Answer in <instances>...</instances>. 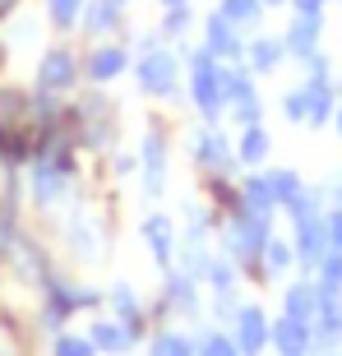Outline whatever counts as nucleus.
Segmentation results:
<instances>
[{
	"mask_svg": "<svg viewBox=\"0 0 342 356\" xmlns=\"http://www.w3.org/2000/svg\"><path fill=\"white\" fill-rule=\"evenodd\" d=\"M185 74H190V102H195V111L213 125V120L227 111V97H222V60H218V56H209L204 47H195V51L185 56Z\"/></svg>",
	"mask_w": 342,
	"mask_h": 356,
	"instance_id": "nucleus-1",
	"label": "nucleus"
},
{
	"mask_svg": "<svg viewBox=\"0 0 342 356\" xmlns=\"http://www.w3.org/2000/svg\"><path fill=\"white\" fill-rule=\"evenodd\" d=\"M134 79H139V92H148V97H176V88H181V56L171 51L167 42L148 47L134 60Z\"/></svg>",
	"mask_w": 342,
	"mask_h": 356,
	"instance_id": "nucleus-2",
	"label": "nucleus"
},
{
	"mask_svg": "<svg viewBox=\"0 0 342 356\" xmlns=\"http://www.w3.org/2000/svg\"><path fill=\"white\" fill-rule=\"evenodd\" d=\"M79 116V130H83V148H111L116 144V130H120V106L106 97L102 88H92L79 97L74 106Z\"/></svg>",
	"mask_w": 342,
	"mask_h": 356,
	"instance_id": "nucleus-3",
	"label": "nucleus"
},
{
	"mask_svg": "<svg viewBox=\"0 0 342 356\" xmlns=\"http://www.w3.org/2000/svg\"><path fill=\"white\" fill-rule=\"evenodd\" d=\"M79 79H83V56L74 51V47L56 42V47H47V51L38 56V79H33V88H38V92H56V97H65L70 88H79Z\"/></svg>",
	"mask_w": 342,
	"mask_h": 356,
	"instance_id": "nucleus-4",
	"label": "nucleus"
},
{
	"mask_svg": "<svg viewBox=\"0 0 342 356\" xmlns=\"http://www.w3.org/2000/svg\"><path fill=\"white\" fill-rule=\"evenodd\" d=\"M190 158H195V167L204 176H227L236 167V144L218 125H204V130L190 134Z\"/></svg>",
	"mask_w": 342,
	"mask_h": 356,
	"instance_id": "nucleus-5",
	"label": "nucleus"
},
{
	"mask_svg": "<svg viewBox=\"0 0 342 356\" xmlns=\"http://www.w3.org/2000/svg\"><path fill=\"white\" fill-rule=\"evenodd\" d=\"M222 97L231 106V120H236L241 130L245 125H263V102H259V88H254V74L250 70H227L222 65Z\"/></svg>",
	"mask_w": 342,
	"mask_h": 356,
	"instance_id": "nucleus-6",
	"label": "nucleus"
},
{
	"mask_svg": "<svg viewBox=\"0 0 342 356\" xmlns=\"http://www.w3.org/2000/svg\"><path fill=\"white\" fill-rule=\"evenodd\" d=\"M130 65H134V56H130V47H125V42H97V47H88V51H83V79H88L92 88L116 83Z\"/></svg>",
	"mask_w": 342,
	"mask_h": 356,
	"instance_id": "nucleus-7",
	"label": "nucleus"
},
{
	"mask_svg": "<svg viewBox=\"0 0 342 356\" xmlns=\"http://www.w3.org/2000/svg\"><path fill=\"white\" fill-rule=\"evenodd\" d=\"M70 185H74V167H56V162H42L33 167V181H28V195L38 209H56L60 199H70Z\"/></svg>",
	"mask_w": 342,
	"mask_h": 356,
	"instance_id": "nucleus-8",
	"label": "nucleus"
},
{
	"mask_svg": "<svg viewBox=\"0 0 342 356\" xmlns=\"http://www.w3.org/2000/svg\"><path fill=\"white\" fill-rule=\"evenodd\" d=\"M268 333H273V324H268V315L259 305H241L231 315V343L241 347V356H263L268 352Z\"/></svg>",
	"mask_w": 342,
	"mask_h": 356,
	"instance_id": "nucleus-9",
	"label": "nucleus"
},
{
	"mask_svg": "<svg viewBox=\"0 0 342 356\" xmlns=\"http://www.w3.org/2000/svg\"><path fill=\"white\" fill-rule=\"evenodd\" d=\"M199 47H204L209 56H218V60H245V38H241V28L227 24L218 10L204 19V42H199Z\"/></svg>",
	"mask_w": 342,
	"mask_h": 356,
	"instance_id": "nucleus-10",
	"label": "nucleus"
},
{
	"mask_svg": "<svg viewBox=\"0 0 342 356\" xmlns=\"http://www.w3.org/2000/svg\"><path fill=\"white\" fill-rule=\"evenodd\" d=\"M282 42H287V56H291V60L315 56L319 42H324V14H291V24H287V33H282Z\"/></svg>",
	"mask_w": 342,
	"mask_h": 356,
	"instance_id": "nucleus-11",
	"label": "nucleus"
},
{
	"mask_svg": "<svg viewBox=\"0 0 342 356\" xmlns=\"http://www.w3.org/2000/svg\"><path fill=\"white\" fill-rule=\"evenodd\" d=\"M287 60H291V56H287V42H282V33H277V38L259 33V38L245 42V70H250L254 79H259V74H277Z\"/></svg>",
	"mask_w": 342,
	"mask_h": 356,
	"instance_id": "nucleus-12",
	"label": "nucleus"
},
{
	"mask_svg": "<svg viewBox=\"0 0 342 356\" xmlns=\"http://www.w3.org/2000/svg\"><path fill=\"white\" fill-rule=\"evenodd\" d=\"M120 24H125V5H120V0H83L79 28L88 38L111 42V33H120Z\"/></svg>",
	"mask_w": 342,
	"mask_h": 356,
	"instance_id": "nucleus-13",
	"label": "nucleus"
},
{
	"mask_svg": "<svg viewBox=\"0 0 342 356\" xmlns=\"http://www.w3.org/2000/svg\"><path fill=\"white\" fill-rule=\"evenodd\" d=\"M139 167H144V185L148 195H162V176H167V130L153 125L144 134V148H139Z\"/></svg>",
	"mask_w": 342,
	"mask_h": 356,
	"instance_id": "nucleus-14",
	"label": "nucleus"
},
{
	"mask_svg": "<svg viewBox=\"0 0 342 356\" xmlns=\"http://www.w3.org/2000/svg\"><path fill=\"white\" fill-rule=\"evenodd\" d=\"M65 232H70V250L79 254L83 264H97V259L106 254V241H102V232H97V222H92V218H83L79 209L70 213Z\"/></svg>",
	"mask_w": 342,
	"mask_h": 356,
	"instance_id": "nucleus-15",
	"label": "nucleus"
},
{
	"mask_svg": "<svg viewBox=\"0 0 342 356\" xmlns=\"http://www.w3.org/2000/svg\"><path fill=\"white\" fill-rule=\"evenodd\" d=\"M305 125H329L338 111V83L333 79H305Z\"/></svg>",
	"mask_w": 342,
	"mask_h": 356,
	"instance_id": "nucleus-16",
	"label": "nucleus"
},
{
	"mask_svg": "<svg viewBox=\"0 0 342 356\" xmlns=\"http://www.w3.org/2000/svg\"><path fill=\"white\" fill-rule=\"evenodd\" d=\"M268 343H273L282 356H305L310 347H315V333H310V324H305V319L282 315V319H273V333H268Z\"/></svg>",
	"mask_w": 342,
	"mask_h": 356,
	"instance_id": "nucleus-17",
	"label": "nucleus"
},
{
	"mask_svg": "<svg viewBox=\"0 0 342 356\" xmlns=\"http://www.w3.org/2000/svg\"><path fill=\"white\" fill-rule=\"evenodd\" d=\"M291 250L305 264H319L329 254V218H305V222H296V245Z\"/></svg>",
	"mask_w": 342,
	"mask_h": 356,
	"instance_id": "nucleus-18",
	"label": "nucleus"
},
{
	"mask_svg": "<svg viewBox=\"0 0 342 356\" xmlns=\"http://www.w3.org/2000/svg\"><path fill=\"white\" fill-rule=\"evenodd\" d=\"M88 338H92V347L97 352H106V356H125L130 352V343H134V333L120 324V319H97L88 329Z\"/></svg>",
	"mask_w": 342,
	"mask_h": 356,
	"instance_id": "nucleus-19",
	"label": "nucleus"
},
{
	"mask_svg": "<svg viewBox=\"0 0 342 356\" xmlns=\"http://www.w3.org/2000/svg\"><path fill=\"white\" fill-rule=\"evenodd\" d=\"M268 153H273V134H268V125H245L241 139H236V162L259 167V162H268Z\"/></svg>",
	"mask_w": 342,
	"mask_h": 356,
	"instance_id": "nucleus-20",
	"label": "nucleus"
},
{
	"mask_svg": "<svg viewBox=\"0 0 342 356\" xmlns=\"http://www.w3.org/2000/svg\"><path fill=\"white\" fill-rule=\"evenodd\" d=\"M144 245L153 250V259H158V264H167V268H171V254H176V236H171V222L162 218V213L144 218Z\"/></svg>",
	"mask_w": 342,
	"mask_h": 356,
	"instance_id": "nucleus-21",
	"label": "nucleus"
},
{
	"mask_svg": "<svg viewBox=\"0 0 342 356\" xmlns=\"http://www.w3.org/2000/svg\"><path fill=\"white\" fill-rule=\"evenodd\" d=\"M282 305H287L291 319H305V324H310V319L319 315V282H291Z\"/></svg>",
	"mask_w": 342,
	"mask_h": 356,
	"instance_id": "nucleus-22",
	"label": "nucleus"
},
{
	"mask_svg": "<svg viewBox=\"0 0 342 356\" xmlns=\"http://www.w3.org/2000/svg\"><path fill=\"white\" fill-rule=\"evenodd\" d=\"M195 282L199 277H190V273H167V310H176V315H195L199 310Z\"/></svg>",
	"mask_w": 342,
	"mask_h": 356,
	"instance_id": "nucleus-23",
	"label": "nucleus"
},
{
	"mask_svg": "<svg viewBox=\"0 0 342 356\" xmlns=\"http://www.w3.org/2000/svg\"><path fill=\"white\" fill-rule=\"evenodd\" d=\"M263 0H218V14H222L227 24H236L241 33L245 28H259V19H263Z\"/></svg>",
	"mask_w": 342,
	"mask_h": 356,
	"instance_id": "nucleus-24",
	"label": "nucleus"
},
{
	"mask_svg": "<svg viewBox=\"0 0 342 356\" xmlns=\"http://www.w3.org/2000/svg\"><path fill=\"white\" fill-rule=\"evenodd\" d=\"M42 14L56 33H74L83 19V0H42Z\"/></svg>",
	"mask_w": 342,
	"mask_h": 356,
	"instance_id": "nucleus-25",
	"label": "nucleus"
},
{
	"mask_svg": "<svg viewBox=\"0 0 342 356\" xmlns=\"http://www.w3.org/2000/svg\"><path fill=\"white\" fill-rule=\"evenodd\" d=\"M28 106H33V92L0 83V125H28Z\"/></svg>",
	"mask_w": 342,
	"mask_h": 356,
	"instance_id": "nucleus-26",
	"label": "nucleus"
},
{
	"mask_svg": "<svg viewBox=\"0 0 342 356\" xmlns=\"http://www.w3.org/2000/svg\"><path fill=\"white\" fill-rule=\"evenodd\" d=\"M111 305H116V319L125 324V329L139 338V324H144V305H139V296H134V287H111Z\"/></svg>",
	"mask_w": 342,
	"mask_h": 356,
	"instance_id": "nucleus-27",
	"label": "nucleus"
},
{
	"mask_svg": "<svg viewBox=\"0 0 342 356\" xmlns=\"http://www.w3.org/2000/svg\"><path fill=\"white\" fill-rule=\"evenodd\" d=\"M259 264H263V277L291 273V264H296V250H291L287 241H277V236H268V245H263V254H259Z\"/></svg>",
	"mask_w": 342,
	"mask_h": 356,
	"instance_id": "nucleus-28",
	"label": "nucleus"
},
{
	"mask_svg": "<svg viewBox=\"0 0 342 356\" xmlns=\"http://www.w3.org/2000/svg\"><path fill=\"white\" fill-rule=\"evenodd\" d=\"M190 28H195V10H190V5H181V10H162L158 38H162V42H181Z\"/></svg>",
	"mask_w": 342,
	"mask_h": 356,
	"instance_id": "nucleus-29",
	"label": "nucleus"
},
{
	"mask_svg": "<svg viewBox=\"0 0 342 356\" xmlns=\"http://www.w3.org/2000/svg\"><path fill=\"white\" fill-rule=\"evenodd\" d=\"M268 190H273V204H291V199L301 195L305 185H301V176L296 172H287V167H268Z\"/></svg>",
	"mask_w": 342,
	"mask_h": 356,
	"instance_id": "nucleus-30",
	"label": "nucleus"
},
{
	"mask_svg": "<svg viewBox=\"0 0 342 356\" xmlns=\"http://www.w3.org/2000/svg\"><path fill=\"white\" fill-rule=\"evenodd\" d=\"M319 291H342V250H329L319 259Z\"/></svg>",
	"mask_w": 342,
	"mask_h": 356,
	"instance_id": "nucleus-31",
	"label": "nucleus"
},
{
	"mask_svg": "<svg viewBox=\"0 0 342 356\" xmlns=\"http://www.w3.org/2000/svg\"><path fill=\"white\" fill-rule=\"evenodd\" d=\"M148 356H195V347L185 343L181 333H158V338L148 343Z\"/></svg>",
	"mask_w": 342,
	"mask_h": 356,
	"instance_id": "nucleus-32",
	"label": "nucleus"
},
{
	"mask_svg": "<svg viewBox=\"0 0 342 356\" xmlns=\"http://www.w3.org/2000/svg\"><path fill=\"white\" fill-rule=\"evenodd\" d=\"M195 356H241V347L227 338V333H209V338H199Z\"/></svg>",
	"mask_w": 342,
	"mask_h": 356,
	"instance_id": "nucleus-33",
	"label": "nucleus"
},
{
	"mask_svg": "<svg viewBox=\"0 0 342 356\" xmlns=\"http://www.w3.org/2000/svg\"><path fill=\"white\" fill-rule=\"evenodd\" d=\"M51 356H97V347H92V338H74V333H60L51 347Z\"/></svg>",
	"mask_w": 342,
	"mask_h": 356,
	"instance_id": "nucleus-34",
	"label": "nucleus"
},
{
	"mask_svg": "<svg viewBox=\"0 0 342 356\" xmlns=\"http://www.w3.org/2000/svg\"><path fill=\"white\" fill-rule=\"evenodd\" d=\"M282 116H287L291 125H305V88H301V83L282 97Z\"/></svg>",
	"mask_w": 342,
	"mask_h": 356,
	"instance_id": "nucleus-35",
	"label": "nucleus"
},
{
	"mask_svg": "<svg viewBox=\"0 0 342 356\" xmlns=\"http://www.w3.org/2000/svg\"><path fill=\"white\" fill-rule=\"evenodd\" d=\"M134 167H139V158H130V153H111V176H134Z\"/></svg>",
	"mask_w": 342,
	"mask_h": 356,
	"instance_id": "nucleus-36",
	"label": "nucleus"
},
{
	"mask_svg": "<svg viewBox=\"0 0 342 356\" xmlns=\"http://www.w3.org/2000/svg\"><path fill=\"white\" fill-rule=\"evenodd\" d=\"M329 250H342V209L329 213Z\"/></svg>",
	"mask_w": 342,
	"mask_h": 356,
	"instance_id": "nucleus-37",
	"label": "nucleus"
},
{
	"mask_svg": "<svg viewBox=\"0 0 342 356\" xmlns=\"http://www.w3.org/2000/svg\"><path fill=\"white\" fill-rule=\"evenodd\" d=\"M287 5L296 14H324V5H329V0H287Z\"/></svg>",
	"mask_w": 342,
	"mask_h": 356,
	"instance_id": "nucleus-38",
	"label": "nucleus"
},
{
	"mask_svg": "<svg viewBox=\"0 0 342 356\" xmlns=\"http://www.w3.org/2000/svg\"><path fill=\"white\" fill-rule=\"evenodd\" d=\"M19 5H24V0H0V24H5V19H10V14L19 10Z\"/></svg>",
	"mask_w": 342,
	"mask_h": 356,
	"instance_id": "nucleus-39",
	"label": "nucleus"
},
{
	"mask_svg": "<svg viewBox=\"0 0 342 356\" xmlns=\"http://www.w3.org/2000/svg\"><path fill=\"white\" fill-rule=\"evenodd\" d=\"M162 10H181V5H190V0H158Z\"/></svg>",
	"mask_w": 342,
	"mask_h": 356,
	"instance_id": "nucleus-40",
	"label": "nucleus"
},
{
	"mask_svg": "<svg viewBox=\"0 0 342 356\" xmlns=\"http://www.w3.org/2000/svg\"><path fill=\"white\" fill-rule=\"evenodd\" d=\"M333 130L342 134V102H338V111H333Z\"/></svg>",
	"mask_w": 342,
	"mask_h": 356,
	"instance_id": "nucleus-41",
	"label": "nucleus"
},
{
	"mask_svg": "<svg viewBox=\"0 0 342 356\" xmlns=\"http://www.w3.org/2000/svg\"><path fill=\"white\" fill-rule=\"evenodd\" d=\"M263 5H268V10H273V5H287V0H263Z\"/></svg>",
	"mask_w": 342,
	"mask_h": 356,
	"instance_id": "nucleus-42",
	"label": "nucleus"
},
{
	"mask_svg": "<svg viewBox=\"0 0 342 356\" xmlns=\"http://www.w3.org/2000/svg\"><path fill=\"white\" fill-rule=\"evenodd\" d=\"M120 5H130V0H120Z\"/></svg>",
	"mask_w": 342,
	"mask_h": 356,
	"instance_id": "nucleus-43",
	"label": "nucleus"
},
{
	"mask_svg": "<svg viewBox=\"0 0 342 356\" xmlns=\"http://www.w3.org/2000/svg\"><path fill=\"white\" fill-rule=\"evenodd\" d=\"M338 88H342V83H338Z\"/></svg>",
	"mask_w": 342,
	"mask_h": 356,
	"instance_id": "nucleus-44",
	"label": "nucleus"
}]
</instances>
